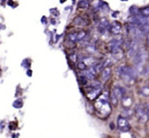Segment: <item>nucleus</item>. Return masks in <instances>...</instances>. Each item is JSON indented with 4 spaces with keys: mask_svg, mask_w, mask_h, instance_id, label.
<instances>
[{
    "mask_svg": "<svg viewBox=\"0 0 149 138\" xmlns=\"http://www.w3.org/2000/svg\"><path fill=\"white\" fill-rule=\"evenodd\" d=\"M78 80H79V83L81 85H84V86H87L88 84H89V80H88L87 78H86L84 75H81V76L78 77Z\"/></svg>",
    "mask_w": 149,
    "mask_h": 138,
    "instance_id": "obj_21",
    "label": "nucleus"
},
{
    "mask_svg": "<svg viewBox=\"0 0 149 138\" xmlns=\"http://www.w3.org/2000/svg\"><path fill=\"white\" fill-rule=\"evenodd\" d=\"M135 115H136L137 119H138L139 123L141 124H145L147 121L149 120V117L147 115V111L145 106H142V105H136V107L134 109Z\"/></svg>",
    "mask_w": 149,
    "mask_h": 138,
    "instance_id": "obj_2",
    "label": "nucleus"
},
{
    "mask_svg": "<svg viewBox=\"0 0 149 138\" xmlns=\"http://www.w3.org/2000/svg\"><path fill=\"white\" fill-rule=\"evenodd\" d=\"M133 115H135V111L132 107H124V109H123V111H122L123 117L129 119V118H131Z\"/></svg>",
    "mask_w": 149,
    "mask_h": 138,
    "instance_id": "obj_13",
    "label": "nucleus"
},
{
    "mask_svg": "<svg viewBox=\"0 0 149 138\" xmlns=\"http://www.w3.org/2000/svg\"><path fill=\"white\" fill-rule=\"evenodd\" d=\"M41 22H42V24H44V25H46L47 24V19H46V17H43L41 19Z\"/></svg>",
    "mask_w": 149,
    "mask_h": 138,
    "instance_id": "obj_26",
    "label": "nucleus"
},
{
    "mask_svg": "<svg viewBox=\"0 0 149 138\" xmlns=\"http://www.w3.org/2000/svg\"><path fill=\"white\" fill-rule=\"evenodd\" d=\"M91 7V1L90 0H80L78 2V8L81 11H88Z\"/></svg>",
    "mask_w": 149,
    "mask_h": 138,
    "instance_id": "obj_11",
    "label": "nucleus"
},
{
    "mask_svg": "<svg viewBox=\"0 0 149 138\" xmlns=\"http://www.w3.org/2000/svg\"><path fill=\"white\" fill-rule=\"evenodd\" d=\"M139 94L143 97H149V86H142L139 89Z\"/></svg>",
    "mask_w": 149,
    "mask_h": 138,
    "instance_id": "obj_16",
    "label": "nucleus"
},
{
    "mask_svg": "<svg viewBox=\"0 0 149 138\" xmlns=\"http://www.w3.org/2000/svg\"><path fill=\"white\" fill-rule=\"evenodd\" d=\"M145 44H146V47L149 48V31L147 32L146 36H145Z\"/></svg>",
    "mask_w": 149,
    "mask_h": 138,
    "instance_id": "obj_24",
    "label": "nucleus"
},
{
    "mask_svg": "<svg viewBox=\"0 0 149 138\" xmlns=\"http://www.w3.org/2000/svg\"><path fill=\"white\" fill-rule=\"evenodd\" d=\"M85 51L87 52V53H89V54H91V55H93V54L97 53L98 49H97V47H96L95 44L90 43V44H88V45H86Z\"/></svg>",
    "mask_w": 149,
    "mask_h": 138,
    "instance_id": "obj_12",
    "label": "nucleus"
},
{
    "mask_svg": "<svg viewBox=\"0 0 149 138\" xmlns=\"http://www.w3.org/2000/svg\"><path fill=\"white\" fill-rule=\"evenodd\" d=\"M108 34L112 36H118L123 32V24L118 21L110 22V26L108 27Z\"/></svg>",
    "mask_w": 149,
    "mask_h": 138,
    "instance_id": "obj_3",
    "label": "nucleus"
},
{
    "mask_svg": "<svg viewBox=\"0 0 149 138\" xmlns=\"http://www.w3.org/2000/svg\"><path fill=\"white\" fill-rule=\"evenodd\" d=\"M111 75H112V70L110 67H104L101 72H100V77H101L102 81H107L111 77Z\"/></svg>",
    "mask_w": 149,
    "mask_h": 138,
    "instance_id": "obj_10",
    "label": "nucleus"
},
{
    "mask_svg": "<svg viewBox=\"0 0 149 138\" xmlns=\"http://www.w3.org/2000/svg\"><path fill=\"white\" fill-rule=\"evenodd\" d=\"M7 4H8L9 6H15V2H13V0H9V1H7Z\"/></svg>",
    "mask_w": 149,
    "mask_h": 138,
    "instance_id": "obj_25",
    "label": "nucleus"
},
{
    "mask_svg": "<svg viewBox=\"0 0 149 138\" xmlns=\"http://www.w3.org/2000/svg\"><path fill=\"white\" fill-rule=\"evenodd\" d=\"M111 91H112V93L116 95V97L118 99V100H120V99H122L125 95H127V91L125 90L124 87L118 86H118H114L113 88H112Z\"/></svg>",
    "mask_w": 149,
    "mask_h": 138,
    "instance_id": "obj_9",
    "label": "nucleus"
},
{
    "mask_svg": "<svg viewBox=\"0 0 149 138\" xmlns=\"http://www.w3.org/2000/svg\"><path fill=\"white\" fill-rule=\"evenodd\" d=\"M140 41L137 39H133L132 40V43H131L130 47L128 48V50H127V55L129 56V58H133V56L136 54V52L139 50V48H140Z\"/></svg>",
    "mask_w": 149,
    "mask_h": 138,
    "instance_id": "obj_6",
    "label": "nucleus"
},
{
    "mask_svg": "<svg viewBox=\"0 0 149 138\" xmlns=\"http://www.w3.org/2000/svg\"><path fill=\"white\" fill-rule=\"evenodd\" d=\"M50 22H51V24H53V25H55V21H54V19H51V20H50Z\"/></svg>",
    "mask_w": 149,
    "mask_h": 138,
    "instance_id": "obj_31",
    "label": "nucleus"
},
{
    "mask_svg": "<svg viewBox=\"0 0 149 138\" xmlns=\"http://www.w3.org/2000/svg\"><path fill=\"white\" fill-rule=\"evenodd\" d=\"M139 15L144 18H149V5L140 7V8H139Z\"/></svg>",
    "mask_w": 149,
    "mask_h": 138,
    "instance_id": "obj_15",
    "label": "nucleus"
},
{
    "mask_svg": "<svg viewBox=\"0 0 149 138\" xmlns=\"http://www.w3.org/2000/svg\"><path fill=\"white\" fill-rule=\"evenodd\" d=\"M109 102H110V104H112L113 106H118V99L116 98V95L112 93V91L109 94Z\"/></svg>",
    "mask_w": 149,
    "mask_h": 138,
    "instance_id": "obj_19",
    "label": "nucleus"
},
{
    "mask_svg": "<svg viewBox=\"0 0 149 138\" xmlns=\"http://www.w3.org/2000/svg\"><path fill=\"white\" fill-rule=\"evenodd\" d=\"M87 68H88V66L84 62H78V64H77V69H78V70L85 71V70H87Z\"/></svg>",
    "mask_w": 149,
    "mask_h": 138,
    "instance_id": "obj_22",
    "label": "nucleus"
},
{
    "mask_svg": "<svg viewBox=\"0 0 149 138\" xmlns=\"http://www.w3.org/2000/svg\"><path fill=\"white\" fill-rule=\"evenodd\" d=\"M147 62H149V51H148V58H147Z\"/></svg>",
    "mask_w": 149,
    "mask_h": 138,
    "instance_id": "obj_33",
    "label": "nucleus"
},
{
    "mask_svg": "<svg viewBox=\"0 0 149 138\" xmlns=\"http://www.w3.org/2000/svg\"><path fill=\"white\" fill-rule=\"evenodd\" d=\"M13 106H15V109H21V107L23 106V100H22V99H17V100L13 102Z\"/></svg>",
    "mask_w": 149,
    "mask_h": 138,
    "instance_id": "obj_23",
    "label": "nucleus"
},
{
    "mask_svg": "<svg viewBox=\"0 0 149 138\" xmlns=\"http://www.w3.org/2000/svg\"><path fill=\"white\" fill-rule=\"evenodd\" d=\"M118 129L122 132H127V131H130L131 129V125L129 123L128 119L125 117H123L122 115L118 116Z\"/></svg>",
    "mask_w": 149,
    "mask_h": 138,
    "instance_id": "obj_4",
    "label": "nucleus"
},
{
    "mask_svg": "<svg viewBox=\"0 0 149 138\" xmlns=\"http://www.w3.org/2000/svg\"><path fill=\"white\" fill-rule=\"evenodd\" d=\"M59 1H60V3H64L66 1V0H59Z\"/></svg>",
    "mask_w": 149,
    "mask_h": 138,
    "instance_id": "obj_32",
    "label": "nucleus"
},
{
    "mask_svg": "<svg viewBox=\"0 0 149 138\" xmlns=\"http://www.w3.org/2000/svg\"><path fill=\"white\" fill-rule=\"evenodd\" d=\"M120 15V11H114V13H112L111 17L112 18H116V15Z\"/></svg>",
    "mask_w": 149,
    "mask_h": 138,
    "instance_id": "obj_27",
    "label": "nucleus"
},
{
    "mask_svg": "<svg viewBox=\"0 0 149 138\" xmlns=\"http://www.w3.org/2000/svg\"><path fill=\"white\" fill-rule=\"evenodd\" d=\"M123 44H124V39L122 37H118L116 36L114 38L110 39L108 41L107 45L108 48H111V47H122L123 48Z\"/></svg>",
    "mask_w": 149,
    "mask_h": 138,
    "instance_id": "obj_8",
    "label": "nucleus"
},
{
    "mask_svg": "<svg viewBox=\"0 0 149 138\" xmlns=\"http://www.w3.org/2000/svg\"><path fill=\"white\" fill-rule=\"evenodd\" d=\"M96 30H97V33L99 34V35H101V36L108 34V30L106 29L105 27L101 26V25H97V27H96Z\"/></svg>",
    "mask_w": 149,
    "mask_h": 138,
    "instance_id": "obj_18",
    "label": "nucleus"
},
{
    "mask_svg": "<svg viewBox=\"0 0 149 138\" xmlns=\"http://www.w3.org/2000/svg\"><path fill=\"white\" fill-rule=\"evenodd\" d=\"M129 13H130V15H138L139 7L136 6V5H132V6L129 8Z\"/></svg>",
    "mask_w": 149,
    "mask_h": 138,
    "instance_id": "obj_20",
    "label": "nucleus"
},
{
    "mask_svg": "<svg viewBox=\"0 0 149 138\" xmlns=\"http://www.w3.org/2000/svg\"><path fill=\"white\" fill-rule=\"evenodd\" d=\"M0 1H7V0H0Z\"/></svg>",
    "mask_w": 149,
    "mask_h": 138,
    "instance_id": "obj_34",
    "label": "nucleus"
},
{
    "mask_svg": "<svg viewBox=\"0 0 149 138\" xmlns=\"http://www.w3.org/2000/svg\"><path fill=\"white\" fill-rule=\"evenodd\" d=\"M89 24H90L89 20L82 17V15H77V17H74L72 22V25L76 26V27H81V28L86 27V26H89Z\"/></svg>",
    "mask_w": 149,
    "mask_h": 138,
    "instance_id": "obj_7",
    "label": "nucleus"
},
{
    "mask_svg": "<svg viewBox=\"0 0 149 138\" xmlns=\"http://www.w3.org/2000/svg\"><path fill=\"white\" fill-rule=\"evenodd\" d=\"M89 86V85H87ZM90 89H86V96L90 99V100H95L96 98H98L100 94L102 93V89L101 88H94V87L89 86Z\"/></svg>",
    "mask_w": 149,
    "mask_h": 138,
    "instance_id": "obj_5",
    "label": "nucleus"
},
{
    "mask_svg": "<svg viewBox=\"0 0 149 138\" xmlns=\"http://www.w3.org/2000/svg\"><path fill=\"white\" fill-rule=\"evenodd\" d=\"M148 58V52L145 50V48H139V50L136 52L134 56L132 58V62L134 66L137 64H145Z\"/></svg>",
    "mask_w": 149,
    "mask_h": 138,
    "instance_id": "obj_1",
    "label": "nucleus"
},
{
    "mask_svg": "<svg viewBox=\"0 0 149 138\" xmlns=\"http://www.w3.org/2000/svg\"><path fill=\"white\" fill-rule=\"evenodd\" d=\"M110 129H111V130H113L114 129V124H110Z\"/></svg>",
    "mask_w": 149,
    "mask_h": 138,
    "instance_id": "obj_30",
    "label": "nucleus"
},
{
    "mask_svg": "<svg viewBox=\"0 0 149 138\" xmlns=\"http://www.w3.org/2000/svg\"><path fill=\"white\" fill-rule=\"evenodd\" d=\"M98 25H101V26H103V27H105L106 29H108V27L110 26V22L106 17H103V18H101V19H99Z\"/></svg>",
    "mask_w": 149,
    "mask_h": 138,
    "instance_id": "obj_17",
    "label": "nucleus"
},
{
    "mask_svg": "<svg viewBox=\"0 0 149 138\" xmlns=\"http://www.w3.org/2000/svg\"><path fill=\"white\" fill-rule=\"evenodd\" d=\"M27 74H28V76H30V77H31V76H32V71H28V72H27Z\"/></svg>",
    "mask_w": 149,
    "mask_h": 138,
    "instance_id": "obj_29",
    "label": "nucleus"
},
{
    "mask_svg": "<svg viewBox=\"0 0 149 138\" xmlns=\"http://www.w3.org/2000/svg\"><path fill=\"white\" fill-rule=\"evenodd\" d=\"M145 109H146V111H147V115H148L149 117V102L146 104V106H145Z\"/></svg>",
    "mask_w": 149,
    "mask_h": 138,
    "instance_id": "obj_28",
    "label": "nucleus"
},
{
    "mask_svg": "<svg viewBox=\"0 0 149 138\" xmlns=\"http://www.w3.org/2000/svg\"><path fill=\"white\" fill-rule=\"evenodd\" d=\"M120 101H122V104L124 107H131L133 104L132 98H131L130 96H127V95H125V96L120 99Z\"/></svg>",
    "mask_w": 149,
    "mask_h": 138,
    "instance_id": "obj_14",
    "label": "nucleus"
},
{
    "mask_svg": "<svg viewBox=\"0 0 149 138\" xmlns=\"http://www.w3.org/2000/svg\"><path fill=\"white\" fill-rule=\"evenodd\" d=\"M122 1H128V0H122Z\"/></svg>",
    "mask_w": 149,
    "mask_h": 138,
    "instance_id": "obj_35",
    "label": "nucleus"
}]
</instances>
